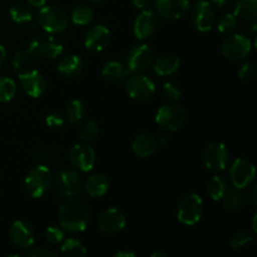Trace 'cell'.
<instances>
[{"instance_id": "obj_48", "label": "cell", "mask_w": 257, "mask_h": 257, "mask_svg": "<svg viewBox=\"0 0 257 257\" xmlns=\"http://www.w3.org/2000/svg\"><path fill=\"white\" fill-rule=\"evenodd\" d=\"M212 2L217 8H223V7H226V5H227L231 0H212Z\"/></svg>"}, {"instance_id": "obj_6", "label": "cell", "mask_w": 257, "mask_h": 257, "mask_svg": "<svg viewBox=\"0 0 257 257\" xmlns=\"http://www.w3.org/2000/svg\"><path fill=\"white\" fill-rule=\"evenodd\" d=\"M186 122V110L178 104L162 105L156 114V123L162 130L176 132Z\"/></svg>"}, {"instance_id": "obj_49", "label": "cell", "mask_w": 257, "mask_h": 257, "mask_svg": "<svg viewBox=\"0 0 257 257\" xmlns=\"http://www.w3.org/2000/svg\"><path fill=\"white\" fill-rule=\"evenodd\" d=\"M151 257H167V253L162 252V251H155L151 253Z\"/></svg>"}, {"instance_id": "obj_52", "label": "cell", "mask_w": 257, "mask_h": 257, "mask_svg": "<svg viewBox=\"0 0 257 257\" xmlns=\"http://www.w3.org/2000/svg\"><path fill=\"white\" fill-rule=\"evenodd\" d=\"M88 2H92V3H100V2H103V0H88Z\"/></svg>"}, {"instance_id": "obj_2", "label": "cell", "mask_w": 257, "mask_h": 257, "mask_svg": "<svg viewBox=\"0 0 257 257\" xmlns=\"http://www.w3.org/2000/svg\"><path fill=\"white\" fill-rule=\"evenodd\" d=\"M37 22L44 32L49 34H60L65 32L69 25L68 15L62 8L48 5L42 7L37 14Z\"/></svg>"}, {"instance_id": "obj_43", "label": "cell", "mask_w": 257, "mask_h": 257, "mask_svg": "<svg viewBox=\"0 0 257 257\" xmlns=\"http://www.w3.org/2000/svg\"><path fill=\"white\" fill-rule=\"evenodd\" d=\"M132 5L137 9H146L150 5V0H131Z\"/></svg>"}, {"instance_id": "obj_41", "label": "cell", "mask_w": 257, "mask_h": 257, "mask_svg": "<svg viewBox=\"0 0 257 257\" xmlns=\"http://www.w3.org/2000/svg\"><path fill=\"white\" fill-rule=\"evenodd\" d=\"M45 123H47L48 127L52 128V130L59 131L64 127L65 119L62 114H59V113H50V114L47 115V118H45Z\"/></svg>"}, {"instance_id": "obj_12", "label": "cell", "mask_w": 257, "mask_h": 257, "mask_svg": "<svg viewBox=\"0 0 257 257\" xmlns=\"http://www.w3.org/2000/svg\"><path fill=\"white\" fill-rule=\"evenodd\" d=\"M55 188L63 197H73L82 191V178L77 171L60 170L55 176Z\"/></svg>"}, {"instance_id": "obj_40", "label": "cell", "mask_w": 257, "mask_h": 257, "mask_svg": "<svg viewBox=\"0 0 257 257\" xmlns=\"http://www.w3.org/2000/svg\"><path fill=\"white\" fill-rule=\"evenodd\" d=\"M256 74V65L253 62H246L238 69V78L243 82L251 80Z\"/></svg>"}, {"instance_id": "obj_15", "label": "cell", "mask_w": 257, "mask_h": 257, "mask_svg": "<svg viewBox=\"0 0 257 257\" xmlns=\"http://www.w3.org/2000/svg\"><path fill=\"white\" fill-rule=\"evenodd\" d=\"M19 84L22 89L32 98H39L47 90V80L40 72L30 69L28 72L18 74Z\"/></svg>"}, {"instance_id": "obj_27", "label": "cell", "mask_w": 257, "mask_h": 257, "mask_svg": "<svg viewBox=\"0 0 257 257\" xmlns=\"http://www.w3.org/2000/svg\"><path fill=\"white\" fill-rule=\"evenodd\" d=\"M222 203H223V208L226 211H238L240 208L243 207L245 205V196H243L242 191L240 188H232L230 190L228 188L227 192L225 193V196L222 197Z\"/></svg>"}, {"instance_id": "obj_5", "label": "cell", "mask_w": 257, "mask_h": 257, "mask_svg": "<svg viewBox=\"0 0 257 257\" xmlns=\"http://www.w3.org/2000/svg\"><path fill=\"white\" fill-rule=\"evenodd\" d=\"M28 52L40 59H54L63 53V44L52 35L39 34L29 42Z\"/></svg>"}, {"instance_id": "obj_9", "label": "cell", "mask_w": 257, "mask_h": 257, "mask_svg": "<svg viewBox=\"0 0 257 257\" xmlns=\"http://www.w3.org/2000/svg\"><path fill=\"white\" fill-rule=\"evenodd\" d=\"M231 182L236 188L248 187L253 183L256 177V168L251 161L246 158H237L233 161L232 166L230 168Z\"/></svg>"}, {"instance_id": "obj_7", "label": "cell", "mask_w": 257, "mask_h": 257, "mask_svg": "<svg viewBox=\"0 0 257 257\" xmlns=\"http://www.w3.org/2000/svg\"><path fill=\"white\" fill-rule=\"evenodd\" d=\"M125 90L132 99L138 100V102H147L155 97L156 85L146 75L135 73L127 79Z\"/></svg>"}, {"instance_id": "obj_26", "label": "cell", "mask_w": 257, "mask_h": 257, "mask_svg": "<svg viewBox=\"0 0 257 257\" xmlns=\"http://www.w3.org/2000/svg\"><path fill=\"white\" fill-rule=\"evenodd\" d=\"M88 114V107L84 100L73 99L67 107V117L72 124H82Z\"/></svg>"}, {"instance_id": "obj_38", "label": "cell", "mask_w": 257, "mask_h": 257, "mask_svg": "<svg viewBox=\"0 0 257 257\" xmlns=\"http://www.w3.org/2000/svg\"><path fill=\"white\" fill-rule=\"evenodd\" d=\"M162 92L166 98H168L170 100H173V102L181 99V97H182L181 87L176 82H166L162 87Z\"/></svg>"}, {"instance_id": "obj_14", "label": "cell", "mask_w": 257, "mask_h": 257, "mask_svg": "<svg viewBox=\"0 0 257 257\" xmlns=\"http://www.w3.org/2000/svg\"><path fill=\"white\" fill-rule=\"evenodd\" d=\"M69 161L75 170L89 172L95 165V151L87 142L78 143L70 150Z\"/></svg>"}, {"instance_id": "obj_33", "label": "cell", "mask_w": 257, "mask_h": 257, "mask_svg": "<svg viewBox=\"0 0 257 257\" xmlns=\"http://www.w3.org/2000/svg\"><path fill=\"white\" fill-rule=\"evenodd\" d=\"M10 18L13 22L22 24V23L30 22L33 19V14L30 8L24 3H17L10 8Z\"/></svg>"}, {"instance_id": "obj_22", "label": "cell", "mask_w": 257, "mask_h": 257, "mask_svg": "<svg viewBox=\"0 0 257 257\" xmlns=\"http://www.w3.org/2000/svg\"><path fill=\"white\" fill-rule=\"evenodd\" d=\"M84 69V62L79 55L68 54L58 63V72L65 78L78 77Z\"/></svg>"}, {"instance_id": "obj_51", "label": "cell", "mask_w": 257, "mask_h": 257, "mask_svg": "<svg viewBox=\"0 0 257 257\" xmlns=\"http://www.w3.org/2000/svg\"><path fill=\"white\" fill-rule=\"evenodd\" d=\"M252 201H253V203L256 205V187L253 188V191H252Z\"/></svg>"}, {"instance_id": "obj_23", "label": "cell", "mask_w": 257, "mask_h": 257, "mask_svg": "<svg viewBox=\"0 0 257 257\" xmlns=\"http://www.w3.org/2000/svg\"><path fill=\"white\" fill-rule=\"evenodd\" d=\"M84 190L92 198L103 197L109 190V180L103 173H95L87 178L84 183Z\"/></svg>"}, {"instance_id": "obj_1", "label": "cell", "mask_w": 257, "mask_h": 257, "mask_svg": "<svg viewBox=\"0 0 257 257\" xmlns=\"http://www.w3.org/2000/svg\"><path fill=\"white\" fill-rule=\"evenodd\" d=\"M59 223L70 233H80L87 230L90 221V210L87 203L77 197H68L60 205Z\"/></svg>"}, {"instance_id": "obj_8", "label": "cell", "mask_w": 257, "mask_h": 257, "mask_svg": "<svg viewBox=\"0 0 257 257\" xmlns=\"http://www.w3.org/2000/svg\"><path fill=\"white\" fill-rule=\"evenodd\" d=\"M228 160H230V152L225 143H210L203 153L205 167L212 172H222L223 170H226Z\"/></svg>"}, {"instance_id": "obj_36", "label": "cell", "mask_w": 257, "mask_h": 257, "mask_svg": "<svg viewBox=\"0 0 257 257\" xmlns=\"http://www.w3.org/2000/svg\"><path fill=\"white\" fill-rule=\"evenodd\" d=\"M238 22H237V17L235 14H228L222 15V17L218 19L217 22V30L222 34H228V33H232L233 30L237 28Z\"/></svg>"}, {"instance_id": "obj_18", "label": "cell", "mask_w": 257, "mask_h": 257, "mask_svg": "<svg viewBox=\"0 0 257 257\" xmlns=\"http://www.w3.org/2000/svg\"><path fill=\"white\" fill-rule=\"evenodd\" d=\"M110 32L104 25H94L84 35V47L89 52H102L109 45Z\"/></svg>"}, {"instance_id": "obj_30", "label": "cell", "mask_w": 257, "mask_h": 257, "mask_svg": "<svg viewBox=\"0 0 257 257\" xmlns=\"http://www.w3.org/2000/svg\"><path fill=\"white\" fill-rule=\"evenodd\" d=\"M72 22L77 25H88L94 19V12L87 4H79L72 10Z\"/></svg>"}, {"instance_id": "obj_31", "label": "cell", "mask_w": 257, "mask_h": 257, "mask_svg": "<svg viewBox=\"0 0 257 257\" xmlns=\"http://www.w3.org/2000/svg\"><path fill=\"white\" fill-rule=\"evenodd\" d=\"M208 195L213 201H221L228 190V183L221 176H215L208 182Z\"/></svg>"}, {"instance_id": "obj_46", "label": "cell", "mask_w": 257, "mask_h": 257, "mask_svg": "<svg viewBox=\"0 0 257 257\" xmlns=\"http://www.w3.org/2000/svg\"><path fill=\"white\" fill-rule=\"evenodd\" d=\"M5 58H7V50H5V48L0 44V67L4 64Z\"/></svg>"}, {"instance_id": "obj_20", "label": "cell", "mask_w": 257, "mask_h": 257, "mask_svg": "<svg viewBox=\"0 0 257 257\" xmlns=\"http://www.w3.org/2000/svg\"><path fill=\"white\" fill-rule=\"evenodd\" d=\"M158 14L167 19H181L190 9L188 0H155Z\"/></svg>"}, {"instance_id": "obj_34", "label": "cell", "mask_w": 257, "mask_h": 257, "mask_svg": "<svg viewBox=\"0 0 257 257\" xmlns=\"http://www.w3.org/2000/svg\"><path fill=\"white\" fill-rule=\"evenodd\" d=\"M17 94V84L12 78L0 77V103L10 102Z\"/></svg>"}, {"instance_id": "obj_10", "label": "cell", "mask_w": 257, "mask_h": 257, "mask_svg": "<svg viewBox=\"0 0 257 257\" xmlns=\"http://www.w3.org/2000/svg\"><path fill=\"white\" fill-rule=\"evenodd\" d=\"M191 22L198 32H210L216 24V13L211 3L198 0L191 10Z\"/></svg>"}, {"instance_id": "obj_44", "label": "cell", "mask_w": 257, "mask_h": 257, "mask_svg": "<svg viewBox=\"0 0 257 257\" xmlns=\"http://www.w3.org/2000/svg\"><path fill=\"white\" fill-rule=\"evenodd\" d=\"M28 4L32 5V7L34 8H42L44 7L45 3H47V0H27Z\"/></svg>"}, {"instance_id": "obj_24", "label": "cell", "mask_w": 257, "mask_h": 257, "mask_svg": "<svg viewBox=\"0 0 257 257\" xmlns=\"http://www.w3.org/2000/svg\"><path fill=\"white\" fill-rule=\"evenodd\" d=\"M180 64L181 60L177 55H161L160 58H157L155 64H153V70H155L156 74L161 75V77H166V75H171L177 72Z\"/></svg>"}, {"instance_id": "obj_29", "label": "cell", "mask_w": 257, "mask_h": 257, "mask_svg": "<svg viewBox=\"0 0 257 257\" xmlns=\"http://www.w3.org/2000/svg\"><path fill=\"white\" fill-rule=\"evenodd\" d=\"M32 57L29 52L27 50H18V52L14 53L12 58V67L14 73L17 74H22V73L28 72V70L32 69Z\"/></svg>"}, {"instance_id": "obj_11", "label": "cell", "mask_w": 257, "mask_h": 257, "mask_svg": "<svg viewBox=\"0 0 257 257\" xmlns=\"http://www.w3.org/2000/svg\"><path fill=\"white\" fill-rule=\"evenodd\" d=\"M251 48H252V43L250 38L242 34H233L223 40L221 45V52L223 57L227 59L238 60L247 57L248 53L251 52Z\"/></svg>"}, {"instance_id": "obj_3", "label": "cell", "mask_w": 257, "mask_h": 257, "mask_svg": "<svg viewBox=\"0 0 257 257\" xmlns=\"http://www.w3.org/2000/svg\"><path fill=\"white\" fill-rule=\"evenodd\" d=\"M203 215V201L197 193H187L177 205V218L182 225L195 226Z\"/></svg>"}, {"instance_id": "obj_47", "label": "cell", "mask_w": 257, "mask_h": 257, "mask_svg": "<svg viewBox=\"0 0 257 257\" xmlns=\"http://www.w3.org/2000/svg\"><path fill=\"white\" fill-rule=\"evenodd\" d=\"M251 24L248 25L247 27V30H248V33H250V34H252V35H255L256 34V32H257V23L255 22V19L253 20H251Z\"/></svg>"}, {"instance_id": "obj_19", "label": "cell", "mask_w": 257, "mask_h": 257, "mask_svg": "<svg viewBox=\"0 0 257 257\" xmlns=\"http://www.w3.org/2000/svg\"><path fill=\"white\" fill-rule=\"evenodd\" d=\"M158 27V18L152 10H145L136 18L133 33L136 38L141 40L148 39L156 33Z\"/></svg>"}, {"instance_id": "obj_17", "label": "cell", "mask_w": 257, "mask_h": 257, "mask_svg": "<svg viewBox=\"0 0 257 257\" xmlns=\"http://www.w3.org/2000/svg\"><path fill=\"white\" fill-rule=\"evenodd\" d=\"M125 225H127V218H125L124 213L114 207L104 211L98 218L99 230L102 232L108 233V235L120 232V231L124 230Z\"/></svg>"}, {"instance_id": "obj_45", "label": "cell", "mask_w": 257, "mask_h": 257, "mask_svg": "<svg viewBox=\"0 0 257 257\" xmlns=\"http://www.w3.org/2000/svg\"><path fill=\"white\" fill-rule=\"evenodd\" d=\"M115 257H135L136 253L132 252V251H125V250H120L118 252L114 253Z\"/></svg>"}, {"instance_id": "obj_16", "label": "cell", "mask_w": 257, "mask_h": 257, "mask_svg": "<svg viewBox=\"0 0 257 257\" xmlns=\"http://www.w3.org/2000/svg\"><path fill=\"white\" fill-rule=\"evenodd\" d=\"M9 237L15 246L22 248L32 247L35 241L34 228L23 220L14 221L9 227Z\"/></svg>"}, {"instance_id": "obj_4", "label": "cell", "mask_w": 257, "mask_h": 257, "mask_svg": "<svg viewBox=\"0 0 257 257\" xmlns=\"http://www.w3.org/2000/svg\"><path fill=\"white\" fill-rule=\"evenodd\" d=\"M53 176L47 166H37L28 172L24 180L25 190L33 198H40L49 191Z\"/></svg>"}, {"instance_id": "obj_32", "label": "cell", "mask_w": 257, "mask_h": 257, "mask_svg": "<svg viewBox=\"0 0 257 257\" xmlns=\"http://www.w3.org/2000/svg\"><path fill=\"white\" fill-rule=\"evenodd\" d=\"M63 256H70V257H79L87 255V248L85 246L80 242L77 238H67L63 240V245L60 247Z\"/></svg>"}, {"instance_id": "obj_42", "label": "cell", "mask_w": 257, "mask_h": 257, "mask_svg": "<svg viewBox=\"0 0 257 257\" xmlns=\"http://www.w3.org/2000/svg\"><path fill=\"white\" fill-rule=\"evenodd\" d=\"M27 256L29 257H57V253L54 251L47 250L44 247H38V248H33V250L28 251Z\"/></svg>"}, {"instance_id": "obj_50", "label": "cell", "mask_w": 257, "mask_h": 257, "mask_svg": "<svg viewBox=\"0 0 257 257\" xmlns=\"http://www.w3.org/2000/svg\"><path fill=\"white\" fill-rule=\"evenodd\" d=\"M256 220H257V216L255 215L253 216V220H252V230H253V232H257V228H256Z\"/></svg>"}, {"instance_id": "obj_21", "label": "cell", "mask_w": 257, "mask_h": 257, "mask_svg": "<svg viewBox=\"0 0 257 257\" xmlns=\"http://www.w3.org/2000/svg\"><path fill=\"white\" fill-rule=\"evenodd\" d=\"M158 141L151 133H141L133 140L132 151L137 157L147 158L156 152Z\"/></svg>"}, {"instance_id": "obj_35", "label": "cell", "mask_w": 257, "mask_h": 257, "mask_svg": "<svg viewBox=\"0 0 257 257\" xmlns=\"http://www.w3.org/2000/svg\"><path fill=\"white\" fill-rule=\"evenodd\" d=\"M253 236L247 232H237L231 237L230 247L233 251H241L243 248L248 247L253 242Z\"/></svg>"}, {"instance_id": "obj_37", "label": "cell", "mask_w": 257, "mask_h": 257, "mask_svg": "<svg viewBox=\"0 0 257 257\" xmlns=\"http://www.w3.org/2000/svg\"><path fill=\"white\" fill-rule=\"evenodd\" d=\"M98 136H99V127H98L97 122H94V120H89V122L85 123L82 132H80V138L84 142H90V141L97 140Z\"/></svg>"}, {"instance_id": "obj_25", "label": "cell", "mask_w": 257, "mask_h": 257, "mask_svg": "<svg viewBox=\"0 0 257 257\" xmlns=\"http://www.w3.org/2000/svg\"><path fill=\"white\" fill-rule=\"evenodd\" d=\"M100 74H102L103 79H105L107 82L114 83L124 79L130 74V70L123 63L117 62V60H110V62L105 63Z\"/></svg>"}, {"instance_id": "obj_39", "label": "cell", "mask_w": 257, "mask_h": 257, "mask_svg": "<svg viewBox=\"0 0 257 257\" xmlns=\"http://www.w3.org/2000/svg\"><path fill=\"white\" fill-rule=\"evenodd\" d=\"M45 238L50 245H59L64 240V232L62 228L55 227V226H50L45 231Z\"/></svg>"}, {"instance_id": "obj_13", "label": "cell", "mask_w": 257, "mask_h": 257, "mask_svg": "<svg viewBox=\"0 0 257 257\" xmlns=\"http://www.w3.org/2000/svg\"><path fill=\"white\" fill-rule=\"evenodd\" d=\"M153 62V52L147 44L136 45L130 50L125 60V67L130 73H142L151 67Z\"/></svg>"}, {"instance_id": "obj_28", "label": "cell", "mask_w": 257, "mask_h": 257, "mask_svg": "<svg viewBox=\"0 0 257 257\" xmlns=\"http://www.w3.org/2000/svg\"><path fill=\"white\" fill-rule=\"evenodd\" d=\"M233 14L241 19L253 20L257 15V0H236Z\"/></svg>"}]
</instances>
